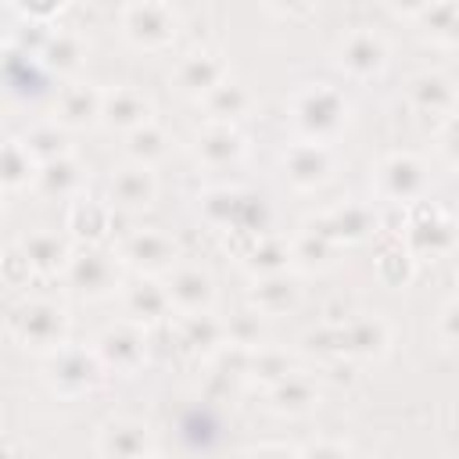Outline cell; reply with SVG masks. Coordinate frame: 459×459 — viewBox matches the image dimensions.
<instances>
[{"mask_svg": "<svg viewBox=\"0 0 459 459\" xmlns=\"http://www.w3.org/2000/svg\"><path fill=\"white\" fill-rule=\"evenodd\" d=\"M351 118V100L330 82H308L290 97V126L298 140L333 143Z\"/></svg>", "mask_w": 459, "mask_h": 459, "instance_id": "1", "label": "cell"}, {"mask_svg": "<svg viewBox=\"0 0 459 459\" xmlns=\"http://www.w3.org/2000/svg\"><path fill=\"white\" fill-rule=\"evenodd\" d=\"M7 330L25 351H36L47 359L68 344V312L50 298H25L11 308Z\"/></svg>", "mask_w": 459, "mask_h": 459, "instance_id": "2", "label": "cell"}, {"mask_svg": "<svg viewBox=\"0 0 459 459\" xmlns=\"http://www.w3.org/2000/svg\"><path fill=\"white\" fill-rule=\"evenodd\" d=\"M118 32L133 50L161 54L179 32V11L161 0H133L118 11Z\"/></svg>", "mask_w": 459, "mask_h": 459, "instance_id": "3", "label": "cell"}, {"mask_svg": "<svg viewBox=\"0 0 459 459\" xmlns=\"http://www.w3.org/2000/svg\"><path fill=\"white\" fill-rule=\"evenodd\" d=\"M104 377H108V369L100 366L93 344L90 348L65 344L43 359V384L57 398H82V394L97 391L104 384Z\"/></svg>", "mask_w": 459, "mask_h": 459, "instance_id": "4", "label": "cell"}, {"mask_svg": "<svg viewBox=\"0 0 459 459\" xmlns=\"http://www.w3.org/2000/svg\"><path fill=\"white\" fill-rule=\"evenodd\" d=\"M122 262L115 251H104L100 244H75L72 262L65 269V283L72 294L86 298V301H100L111 298L115 290H122Z\"/></svg>", "mask_w": 459, "mask_h": 459, "instance_id": "5", "label": "cell"}, {"mask_svg": "<svg viewBox=\"0 0 459 459\" xmlns=\"http://www.w3.org/2000/svg\"><path fill=\"white\" fill-rule=\"evenodd\" d=\"M373 186H377V194H380L384 201L412 208V204H420V201L427 197L430 176H427V165H423L416 154H409V151H391V154H384V158L377 161V169H373Z\"/></svg>", "mask_w": 459, "mask_h": 459, "instance_id": "6", "label": "cell"}, {"mask_svg": "<svg viewBox=\"0 0 459 459\" xmlns=\"http://www.w3.org/2000/svg\"><path fill=\"white\" fill-rule=\"evenodd\" d=\"M455 244H459V222L445 208L430 201L412 204L405 222V247L412 258H445L455 251Z\"/></svg>", "mask_w": 459, "mask_h": 459, "instance_id": "7", "label": "cell"}, {"mask_svg": "<svg viewBox=\"0 0 459 459\" xmlns=\"http://www.w3.org/2000/svg\"><path fill=\"white\" fill-rule=\"evenodd\" d=\"M93 351L100 359V366L108 373H118V377H133L143 369L147 362V326L133 323V319H118V323H108L97 337H93Z\"/></svg>", "mask_w": 459, "mask_h": 459, "instance_id": "8", "label": "cell"}, {"mask_svg": "<svg viewBox=\"0 0 459 459\" xmlns=\"http://www.w3.org/2000/svg\"><path fill=\"white\" fill-rule=\"evenodd\" d=\"M118 262L126 269H133L136 276H169L176 269V240L165 233V230H154V226H143V230H129L118 247H115Z\"/></svg>", "mask_w": 459, "mask_h": 459, "instance_id": "9", "label": "cell"}, {"mask_svg": "<svg viewBox=\"0 0 459 459\" xmlns=\"http://www.w3.org/2000/svg\"><path fill=\"white\" fill-rule=\"evenodd\" d=\"M387 61H391V47H387V39H384L377 29H369V25L348 29V32L337 39V50H333V65H337L344 75L359 79V82H369V79L384 75Z\"/></svg>", "mask_w": 459, "mask_h": 459, "instance_id": "10", "label": "cell"}, {"mask_svg": "<svg viewBox=\"0 0 459 459\" xmlns=\"http://www.w3.org/2000/svg\"><path fill=\"white\" fill-rule=\"evenodd\" d=\"M226 79H230V65H226V54L215 50V47H194V50H186V54L176 61V68H172L176 90L186 93V97H194V100L208 97V93H212L215 86H222Z\"/></svg>", "mask_w": 459, "mask_h": 459, "instance_id": "11", "label": "cell"}, {"mask_svg": "<svg viewBox=\"0 0 459 459\" xmlns=\"http://www.w3.org/2000/svg\"><path fill=\"white\" fill-rule=\"evenodd\" d=\"M283 179L294 190H319L333 176V151L330 143H312V140H294L283 147Z\"/></svg>", "mask_w": 459, "mask_h": 459, "instance_id": "12", "label": "cell"}, {"mask_svg": "<svg viewBox=\"0 0 459 459\" xmlns=\"http://www.w3.org/2000/svg\"><path fill=\"white\" fill-rule=\"evenodd\" d=\"M100 104H104V90H100L97 82L68 79V82L54 93L50 118H54L57 126H65L68 133H72V129H86V126L100 122Z\"/></svg>", "mask_w": 459, "mask_h": 459, "instance_id": "13", "label": "cell"}, {"mask_svg": "<svg viewBox=\"0 0 459 459\" xmlns=\"http://www.w3.org/2000/svg\"><path fill=\"white\" fill-rule=\"evenodd\" d=\"M154 448V434L143 420L133 416H115L100 427L97 434V455L100 459H151Z\"/></svg>", "mask_w": 459, "mask_h": 459, "instance_id": "14", "label": "cell"}, {"mask_svg": "<svg viewBox=\"0 0 459 459\" xmlns=\"http://www.w3.org/2000/svg\"><path fill=\"white\" fill-rule=\"evenodd\" d=\"M405 104L420 115H434L448 122L459 115V90L445 72H416L405 82Z\"/></svg>", "mask_w": 459, "mask_h": 459, "instance_id": "15", "label": "cell"}, {"mask_svg": "<svg viewBox=\"0 0 459 459\" xmlns=\"http://www.w3.org/2000/svg\"><path fill=\"white\" fill-rule=\"evenodd\" d=\"M154 122V104L143 90L136 86H108L104 90V104H100V126L111 133L129 136L133 129Z\"/></svg>", "mask_w": 459, "mask_h": 459, "instance_id": "16", "label": "cell"}, {"mask_svg": "<svg viewBox=\"0 0 459 459\" xmlns=\"http://www.w3.org/2000/svg\"><path fill=\"white\" fill-rule=\"evenodd\" d=\"M165 287L172 298V312L179 316H201L215 305V280L201 265H176L165 276Z\"/></svg>", "mask_w": 459, "mask_h": 459, "instance_id": "17", "label": "cell"}, {"mask_svg": "<svg viewBox=\"0 0 459 459\" xmlns=\"http://www.w3.org/2000/svg\"><path fill=\"white\" fill-rule=\"evenodd\" d=\"M308 226H316L323 237H330V240L341 247V244H359V240H366V237L377 230V215H373V208L362 204V201H344V204H337V208H330V212L308 219Z\"/></svg>", "mask_w": 459, "mask_h": 459, "instance_id": "18", "label": "cell"}, {"mask_svg": "<svg viewBox=\"0 0 459 459\" xmlns=\"http://www.w3.org/2000/svg\"><path fill=\"white\" fill-rule=\"evenodd\" d=\"M122 305H126V319L151 326V323H165L172 316V298L165 280L158 276H136L122 287Z\"/></svg>", "mask_w": 459, "mask_h": 459, "instance_id": "19", "label": "cell"}, {"mask_svg": "<svg viewBox=\"0 0 459 459\" xmlns=\"http://www.w3.org/2000/svg\"><path fill=\"white\" fill-rule=\"evenodd\" d=\"M341 351L348 359H384L391 351V323L377 312L341 319Z\"/></svg>", "mask_w": 459, "mask_h": 459, "instance_id": "20", "label": "cell"}, {"mask_svg": "<svg viewBox=\"0 0 459 459\" xmlns=\"http://www.w3.org/2000/svg\"><path fill=\"white\" fill-rule=\"evenodd\" d=\"M247 140L237 126H219V122H204L194 136V158L204 169H230L244 158Z\"/></svg>", "mask_w": 459, "mask_h": 459, "instance_id": "21", "label": "cell"}, {"mask_svg": "<svg viewBox=\"0 0 459 459\" xmlns=\"http://www.w3.org/2000/svg\"><path fill=\"white\" fill-rule=\"evenodd\" d=\"M18 251L29 258L36 276H65L68 262H72V240L57 230H29L18 240Z\"/></svg>", "mask_w": 459, "mask_h": 459, "instance_id": "22", "label": "cell"}, {"mask_svg": "<svg viewBox=\"0 0 459 459\" xmlns=\"http://www.w3.org/2000/svg\"><path fill=\"white\" fill-rule=\"evenodd\" d=\"M301 301V287L294 273H273V276H255L247 287V308H255L265 319L287 316Z\"/></svg>", "mask_w": 459, "mask_h": 459, "instance_id": "23", "label": "cell"}, {"mask_svg": "<svg viewBox=\"0 0 459 459\" xmlns=\"http://www.w3.org/2000/svg\"><path fill=\"white\" fill-rule=\"evenodd\" d=\"M111 201L118 208H129V212H140V208H151L154 197H158V176L154 169L147 165H136V161H126L111 172Z\"/></svg>", "mask_w": 459, "mask_h": 459, "instance_id": "24", "label": "cell"}, {"mask_svg": "<svg viewBox=\"0 0 459 459\" xmlns=\"http://www.w3.org/2000/svg\"><path fill=\"white\" fill-rule=\"evenodd\" d=\"M86 39L75 32V29H50L47 32V39H43V47H39V54H36V61L50 72V75H65V79H75V72L82 68V61H86Z\"/></svg>", "mask_w": 459, "mask_h": 459, "instance_id": "25", "label": "cell"}, {"mask_svg": "<svg viewBox=\"0 0 459 459\" xmlns=\"http://www.w3.org/2000/svg\"><path fill=\"white\" fill-rule=\"evenodd\" d=\"M201 108H204V118L208 122H219V126H237L240 118H247L251 115V108H255V93L240 82V79H226L222 86H215L208 97H201L197 100Z\"/></svg>", "mask_w": 459, "mask_h": 459, "instance_id": "26", "label": "cell"}, {"mask_svg": "<svg viewBox=\"0 0 459 459\" xmlns=\"http://www.w3.org/2000/svg\"><path fill=\"white\" fill-rule=\"evenodd\" d=\"M65 230L75 244H100L108 233H111V204L104 201H93V197H75L68 204V215H65Z\"/></svg>", "mask_w": 459, "mask_h": 459, "instance_id": "27", "label": "cell"}, {"mask_svg": "<svg viewBox=\"0 0 459 459\" xmlns=\"http://www.w3.org/2000/svg\"><path fill=\"white\" fill-rule=\"evenodd\" d=\"M240 265L255 276H273V273H287L294 265V255H290V240L283 237H273V233H258L244 244L240 251Z\"/></svg>", "mask_w": 459, "mask_h": 459, "instance_id": "28", "label": "cell"}, {"mask_svg": "<svg viewBox=\"0 0 459 459\" xmlns=\"http://www.w3.org/2000/svg\"><path fill=\"white\" fill-rule=\"evenodd\" d=\"M82 183H86V169L75 161V154H68L50 165H39L32 190L50 201H75V197H82Z\"/></svg>", "mask_w": 459, "mask_h": 459, "instance_id": "29", "label": "cell"}, {"mask_svg": "<svg viewBox=\"0 0 459 459\" xmlns=\"http://www.w3.org/2000/svg\"><path fill=\"white\" fill-rule=\"evenodd\" d=\"M265 394H269L273 412H280V416H305L319 405V384L308 373H290L287 380H280Z\"/></svg>", "mask_w": 459, "mask_h": 459, "instance_id": "30", "label": "cell"}, {"mask_svg": "<svg viewBox=\"0 0 459 459\" xmlns=\"http://www.w3.org/2000/svg\"><path fill=\"white\" fill-rule=\"evenodd\" d=\"M36 176H39V161L29 154L25 140L22 136H7L4 140V154H0V186L7 194H18V190L36 186Z\"/></svg>", "mask_w": 459, "mask_h": 459, "instance_id": "31", "label": "cell"}, {"mask_svg": "<svg viewBox=\"0 0 459 459\" xmlns=\"http://www.w3.org/2000/svg\"><path fill=\"white\" fill-rule=\"evenodd\" d=\"M176 330H179V344H183V348L201 351V355H208V359L226 344V319H219V316H212V312L183 316Z\"/></svg>", "mask_w": 459, "mask_h": 459, "instance_id": "32", "label": "cell"}, {"mask_svg": "<svg viewBox=\"0 0 459 459\" xmlns=\"http://www.w3.org/2000/svg\"><path fill=\"white\" fill-rule=\"evenodd\" d=\"M22 140H25L29 154H32L39 165H50V161H57V158H68V154H72L68 129H65V126H57L54 118L29 126V129L22 133Z\"/></svg>", "mask_w": 459, "mask_h": 459, "instance_id": "33", "label": "cell"}, {"mask_svg": "<svg viewBox=\"0 0 459 459\" xmlns=\"http://www.w3.org/2000/svg\"><path fill=\"white\" fill-rule=\"evenodd\" d=\"M290 255H294V265L308 269V273H323L333 265V255H337V244L330 237H323L316 226L305 222V230L290 240Z\"/></svg>", "mask_w": 459, "mask_h": 459, "instance_id": "34", "label": "cell"}, {"mask_svg": "<svg viewBox=\"0 0 459 459\" xmlns=\"http://www.w3.org/2000/svg\"><path fill=\"white\" fill-rule=\"evenodd\" d=\"M294 369V359L283 351V348H273V344H262L251 351V362H247V380L258 384V387H276L280 380H287Z\"/></svg>", "mask_w": 459, "mask_h": 459, "instance_id": "35", "label": "cell"}, {"mask_svg": "<svg viewBox=\"0 0 459 459\" xmlns=\"http://www.w3.org/2000/svg\"><path fill=\"white\" fill-rule=\"evenodd\" d=\"M169 133L158 126V122H147V126H140V129H133L129 136H126V161H136V165H147V169H154L165 154H169Z\"/></svg>", "mask_w": 459, "mask_h": 459, "instance_id": "36", "label": "cell"}, {"mask_svg": "<svg viewBox=\"0 0 459 459\" xmlns=\"http://www.w3.org/2000/svg\"><path fill=\"white\" fill-rule=\"evenodd\" d=\"M402 14L412 18L434 43H445L452 25L459 22V4H452V0H445V4H420V7H405Z\"/></svg>", "mask_w": 459, "mask_h": 459, "instance_id": "37", "label": "cell"}, {"mask_svg": "<svg viewBox=\"0 0 459 459\" xmlns=\"http://www.w3.org/2000/svg\"><path fill=\"white\" fill-rule=\"evenodd\" d=\"M226 344H237V348H262L265 344V316H258L255 308H240L237 316L226 319Z\"/></svg>", "mask_w": 459, "mask_h": 459, "instance_id": "38", "label": "cell"}, {"mask_svg": "<svg viewBox=\"0 0 459 459\" xmlns=\"http://www.w3.org/2000/svg\"><path fill=\"white\" fill-rule=\"evenodd\" d=\"M412 273H416V258L409 255V247H405L402 240H398V244H387V247L377 255V276H380L384 283L402 287V283L412 280Z\"/></svg>", "mask_w": 459, "mask_h": 459, "instance_id": "39", "label": "cell"}, {"mask_svg": "<svg viewBox=\"0 0 459 459\" xmlns=\"http://www.w3.org/2000/svg\"><path fill=\"white\" fill-rule=\"evenodd\" d=\"M29 276H36L32 265H29V258L18 251V244H11L4 251V280H7V287H25Z\"/></svg>", "mask_w": 459, "mask_h": 459, "instance_id": "40", "label": "cell"}, {"mask_svg": "<svg viewBox=\"0 0 459 459\" xmlns=\"http://www.w3.org/2000/svg\"><path fill=\"white\" fill-rule=\"evenodd\" d=\"M298 455L301 459H355V452L344 441H333V437H316L305 448H298Z\"/></svg>", "mask_w": 459, "mask_h": 459, "instance_id": "41", "label": "cell"}, {"mask_svg": "<svg viewBox=\"0 0 459 459\" xmlns=\"http://www.w3.org/2000/svg\"><path fill=\"white\" fill-rule=\"evenodd\" d=\"M437 151H441V158H445L452 169H459V115L441 126V133H437Z\"/></svg>", "mask_w": 459, "mask_h": 459, "instance_id": "42", "label": "cell"}, {"mask_svg": "<svg viewBox=\"0 0 459 459\" xmlns=\"http://www.w3.org/2000/svg\"><path fill=\"white\" fill-rule=\"evenodd\" d=\"M437 337L452 348H459V298H452L437 316Z\"/></svg>", "mask_w": 459, "mask_h": 459, "instance_id": "43", "label": "cell"}, {"mask_svg": "<svg viewBox=\"0 0 459 459\" xmlns=\"http://www.w3.org/2000/svg\"><path fill=\"white\" fill-rule=\"evenodd\" d=\"M244 459H301V455H298V448H290V445H276V441H269V445H255V448H247Z\"/></svg>", "mask_w": 459, "mask_h": 459, "instance_id": "44", "label": "cell"}, {"mask_svg": "<svg viewBox=\"0 0 459 459\" xmlns=\"http://www.w3.org/2000/svg\"><path fill=\"white\" fill-rule=\"evenodd\" d=\"M441 47H448V50H455V54H459V22L452 25V32L445 36V43H441Z\"/></svg>", "mask_w": 459, "mask_h": 459, "instance_id": "45", "label": "cell"}, {"mask_svg": "<svg viewBox=\"0 0 459 459\" xmlns=\"http://www.w3.org/2000/svg\"><path fill=\"white\" fill-rule=\"evenodd\" d=\"M151 459H165V455H161V452H154V455H151Z\"/></svg>", "mask_w": 459, "mask_h": 459, "instance_id": "46", "label": "cell"}, {"mask_svg": "<svg viewBox=\"0 0 459 459\" xmlns=\"http://www.w3.org/2000/svg\"><path fill=\"white\" fill-rule=\"evenodd\" d=\"M455 283H459V269H455Z\"/></svg>", "mask_w": 459, "mask_h": 459, "instance_id": "47", "label": "cell"}]
</instances>
